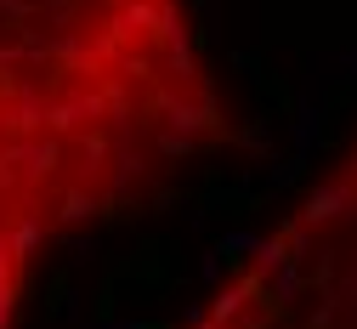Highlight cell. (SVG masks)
I'll return each mask as SVG.
<instances>
[{"label":"cell","instance_id":"obj_1","mask_svg":"<svg viewBox=\"0 0 357 329\" xmlns=\"http://www.w3.org/2000/svg\"><path fill=\"white\" fill-rule=\"evenodd\" d=\"M233 142L188 0H0V329L57 244Z\"/></svg>","mask_w":357,"mask_h":329},{"label":"cell","instance_id":"obj_2","mask_svg":"<svg viewBox=\"0 0 357 329\" xmlns=\"http://www.w3.org/2000/svg\"><path fill=\"white\" fill-rule=\"evenodd\" d=\"M188 329H357V136Z\"/></svg>","mask_w":357,"mask_h":329}]
</instances>
